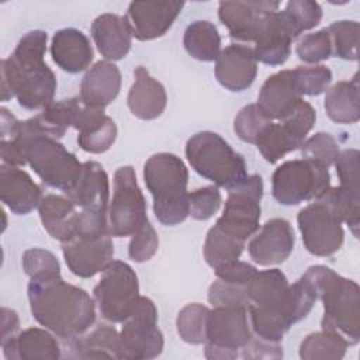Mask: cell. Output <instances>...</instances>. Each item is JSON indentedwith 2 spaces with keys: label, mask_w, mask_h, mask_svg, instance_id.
Instances as JSON below:
<instances>
[{
  "label": "cell",
  "mask_w": 360,
  "mask_h": 360,
  "mask_svg": "<svg viewBox=\"0 0 360 360\" xmlns=\"http://www.w3.org/2000/svg\"><path fill=\"white\" fill-rule=\"evenodd\" d=\"M143 180L160 224L174 226L188 217V170L179 156L169 152L152 155L143 166Z\"/></svg>",
  "instance_id": "5"
},
{
  "label": "cell",
  "mask_w": 360,
  "mask_h": 360,
  "mask_svg": "<svg viewBox=\"0 0 360 360\" xmlns=\"http://www.w3.org/2000/svg\"><path fill=\"white\" fill-rule=\"evenodd\" d=\"M332 39L333 53L346 60L359 58V22L353 20H340L332 22L328 28Z\"/></svg>",
  "instance_id": "39"
},
{
  "label": "cell",
  "mask_w": 360,
  "mask_h": 360,
  "mask_svg": "<svg viewBox=\"0 0 360 360\" xmlns=\"http://www.w3.org/2000/svg\"><path fill=\"white\" fill-rule=\"evenodd\" d=\"M25 160L46 186L63 193L75 186L83 167L72 152L48 135H38L28 142Z\"/></svg>",
  "instance_id": "8"
},
{
  "label": "cell",
  "mask_w": 360,
  "mask_h": 360,
  "mask_svg": "<svg viewBox=\"0 0 360 360\" xmlns=\"http://www.w3.org/2000/svg\"><path fill=\"white\" fill-rule=\"evenodd\" d=\"M315 120L316 112L314 107L308 101L301 100L287 117L280 120V122H283L298 139L304 142L308 132L312 129Z\"/></svg>",
  "instance_id": "50"
},
{
  "label": "cell",
  "mask_w": 360,
  "mask_h": 360,
  "mask_svg": "<svg viewBox=\"0 0 360 360\" xmlns=\"http://www.w3.org/2000/svg\"><path fill=\"white\" fill-rule=\"evenodd\" d=\"M186 158L204 179L228 191L248 179L246 162L232 146L212 131H201L188 138Z\"/></svg>",
  "instance_id": "6"
},
{
  "label": "cell",
  "mask_w": 360,
  "mask_h": 360,
  "mask_svg": "<svg viewBox=\"0 0 360 360\" xmlns=\"http://www.w3.org/2000/svg\"><path fill=\"white\" fill-rule=\"evenodd\" d=\"M298 58L305 63L316 65L318 62L326 60L333 53L332 39L326 28L304 35L295 46Z\"/></svg>",
  "instance_id": "43"
},
{
  "label": "cell",
  "mask_w": 360,
  "mask_h": 360,
  "mask_svg": "<svg viewBox=\"0 0 360 360\" xmlns=\"http://www.w3.org/2000/svg\"><path fill=\"white\" fill-rule=\"evenodd\" d=\"M127 103L135 117L149 121L162 115L166 108L167 96L163 84L152 77L143 66H138L134 70V83Z\"/></svg>",
  "instance_id": "26"
},
{
  "label": "cell",
  "mask_w": 360,
  "mask_h": 360,
  "mask_svg": "<svg viewBox=\"0 0 360 360\" xmlns=\"http://www.w3.org/2000/svg\"><path fill=\"white\" fill-rule=\"evenodd\" d=\"M121 359L143 360L158 357L163 350V335L158 328V309L148 297H139L132 314L120 332Z\"/></svg>",
  "instance_id": "13"
},
{
  "label": "cell",
  "mask_w": 360,
  "mask_h": 360,
  "mask_svg": "<svg viewBox=\"0 0 360 360\" xmlns=\"http://www.w3.org/2000/svg\"><path fill=\"white\" fill-rule=\"evenodd\" d=\"M329 187V169L305 158L284 162L271 176L273 197L281 205L314 201Z\"/></svg>",
  "instance_id": "7"
},
{
  "label": "cell",
  "mask_w": 360,
  "mask_h": 360,
  "mask_svg": "<svg viewBox=\"0 0 360 360\" xmlns=\"http://www.w3.org/2000/svg\"><path fill=\"white\" fill-rule=\"evenodd\" d=\"M292 77L301 96H319L328 90L332 82V72L325 65L297 66L292 69Z\"/></svg>",
  "instance_id": "42"
},
{
  "label": "cell",
  "mask_w": 360,
  "mask_h": 360,
  "mask_svg": "<svg viewBox=\"0 0 360 360\" xmlns=\"http://www.w3.org/2000/svg\"><path fill=\"white\" fill-rule=\"evenodd\" d=\"M159 248V238L155 228L149 224V221L132 235L131 242L128 245V256L136 262L142 263L155 256Z\"/></svg>",
  "instance_id": "49"
},
{
  "label": "cell",
  "mask_w": 360,
  "mask_h": 360,
  "mask_svg": "<svg viewBox=\"0 0 360 360\" xmlns=\"http://www.w3.org/2000/svg\"><path fill=\"white\" fill-rule=\"evenodd\" d=\"M294 39H297V37L291 31L283 13L278 10L267 13L253 41L256 44L253 49L256 60L270 66L283 65L291 53Z\"/></svg>",
  "instance_id": "18"
},
{
  "label": "cell",
  "mask_w": 360,
  "mask_h": 360,
  "mask_svg": "<svg viewBox=\"0 0 360 360\" xmlns=\"http://www.w3.org/2000/svg\"><path fill=\"white\" fill-rule=\"evenodd\" d=\"M271 122L273 120L257 104H248L235 117L233 131L243 142L256 145Z\"/></svg>",
  "instance_id": "40"
},
{
  "label": "cell",
  "mask_w": 360,
  "mask_h": 360,
  "mask_svg": "<svg viewBox=\"0 0 360 360\" xmlns=\"http://www.w3.org/2000/svg\"><path fill=\"white\" fill-rule=\"evenodd\" d=\"M208 312L210 308L198 302L187 304L180 309L176 319V326L181 340L190 345L205 343Z\"/></svg>",
  "instance_id": "38"
},
{
  "label": "cell",
  "mask_w": 360,
  "mask_h": 360,
  "mask_svg": "<svg viewBox=\"0 0 360 360\" xmlns=\"http://www.w3.org/2000/svg\"><path fill=\"white\" fill-rule=\"evenodd\" d=\"M208 301L214 307H248L246 285L217 278L208 288Z\"/></svg>",
  "instance_id": "48"
},
{
  "label": "cell",
  "mask_w": 360,
  "mask_h": 360,
  "mask_svg": "<svg viewBox=\"0 0 360 360\" xmlns=\"http://www.w3.org/2000/svg\"><path fill=\"white\" fill-rule=\"evenodd\" d=\"M53 62L68 73L86 70L93 60V48L89 38L76 28H62L51 42Z\"/></svg>",
  "instance_id": "27"
},
{
  "label": "cell",
  "mask_w": 360,
  "mask_h": 360,
  "mask_svg": "<svg viewBox=\"0 0 360 360\" xmlns=\"http://www.w3.org/2000/svg\"><path fill=\"white\" fill-rule=\"evenodd\" d=\"M183 45L191 58L201 62H212L221 52V37L212 22L197 20L187 25Z\"/></svg>",
  "instance_id": "33"
},
{
  "label": "cell",
  "mask_w": 360,
  "mask_h": 360,
  "mask_svg": "<svg viewBox=\"0 0 360 360\" xmlns=\"http://www.w3.org/2000/svg\"><path fill=\"white\" fill-rule=\"evenodd\" d=\"M263 197V180L259 174L248 176L238 187L228 191L222 215L217 219L218 226L226 235L246 242L259 229L260 200Z\"/></svg>",
  "instance_id": "12"
},
{
  "label": "cell",
  "mask_w": 360,
  "mask_h": 360,
  "mask_svg": "<svg viewBox=\"0 0 360 360\" xmlns=\"http://www.w3.org/2000/svg\"><path fill=\"white\" fill-rule=\"evenodd\" d=\"M294 231L284 218L269 219L248 245L250 259L259 266L280 264L294 249Z\"/></svg>",
  "instance_id": "17"
},
{
  "label": "cell",
  "mask_w": 360,
  "mask_h": 360,
  "mask_svg": "<svg viewBox=\"0 0 360 360\" xmlns=\"http://www.w3.org/2000/svg\"><path fill=\"white\" fill-rule=\"evenodd\" d=\"M349 343L338 333L322 329L305 336L300 345L302 360H339L346 354Z\"/></svg>",
  "instance_id": "35"
},
{
  "label": "cell",
  "mask_w": 360,
  "mask_h": 360,
  "mask_svg": "<svg viewBox=\"0 0 360 360\" xmlns=\"http://www.w3.org/2000/svg\"><path fill=\"white\" fill-rule=\"evenodd\" d=\"M304 276L323 304L322 329L340 335L349 346L360 339V290L356 281L326 266H311Z\"/></svg>",
  "instance_id": "4"
},
{
  "label": "cell",
  "mask_w": 360,
  "mask_h": 360,
  "mask_svg": "<svg viewBox=\"0 0 360 360\" xmlns=\"http://www.w3.org/2000/svg\"><path fill=\"white\" fill-rule=\"evenodd\" d=\"M297 222L304 246L311 255L330 256L342 248V219L322 198L304 207L297 215Z\"/></svg>",
  "instance_id": "14"
},
{
  "label": "cell",
  "mask_w": 360,
  "mask_h": 360,
  "mask_svg": "<svg viewBox=\"0 0 360 360\" xmlns=\"http://www.w3.org/2000/svg\"><path fill=\"white\" fill-rule=\"evenodd\" d=\"M22 269L30 278L60 274V264L56 256L41 248H31L24 252Z\"/></svg>",
  "instance_id": "47"
},
{
  "label": "cell",
  "mask_w": 360,
  "mask_h": 360,
  "mask_svg": "<svg viewBox=\"0 0 360 360\" xmlns=\"http://www.w3.org/2000/svg\"><path fill=\"white\" fill-rule=\"evenodd\" d=\"M0 198L13 214L25 215L39 205L42 190L22 169L1 163Z\"/></svg>",
  "instance_id": "21"
},
{
  "label": "cell",
  "mask_w": 360,
  "mask_h": 360,
  "mask_svg": "<svg viewBox=\"0 0 360 360\" xmlns=\"http://www.w3.org/2000/svg\"><path fill=\"white\" fill-rule=\"evenodd\" d=\"M20 328V319L15 311L3 307L1 308V343L17 335Z\"/></svg>",
  "instance_id": "53"
},
{
  "label": "cell",
  "mask_w": 360,
  "mask_h": 360,
  "mask_svg": "<svg viewBox=\"0 0 360 360\" xmlns=\"http://www.w3.org/2000/svg\"><path fill=\"white\" fill-rule=\"evenodd\" d=\"M339 176V187L352 194L360 195V153L357 149H345L339 152L335 160Z\"/></svg>",
  "instance_id": "45"
},
{
  "label": "cell",
  "mask_w": 360,
  "mask_h": 360,
  "mask_svg": "<svg viewBox=\"0 0 360 360\" xmlns=\"http://www.w3.org/2000/svg\"><path fill=\"white\" fill-rule=\"evenodd\" d=\"M257 75L253 48L231 44L215 59V77L229 91H243L252 86Z\"/></svg>",
  "instance_id": "20"
},
{
  "label": "cell",
  "mask_w": 360,
  "mask_h": 360,
  "mask_svg": "<svg viewBox=\"0 0 360 360\" xmlns=\"http://www.w3.org/2000/svg\"><path fill=\"white\" fill-rule=\"evenodd\" d=\"M27 291L34 319L59 338L80 336L96 321L94 300L60 274L30 278Z\"/></svg>",
  "instance_id": "3"
},
{
  "label": "cell",
  "mask_w": 360,
  "mask_h": 360,
  "mask_svg": "<svg viewBox=\"0 0 360 360\" xmlns=\"http://www.w3.org/2000/svg\"><path fill=\"white\" fill-rule=\"evenodd\" d=\"M73 128L79 131V146L90 153H103L108 150L117 138V125L104 108H91L82 104Z\"/></svg>",
  "instance_id": "22"
},
{
  "label": "cell",
  "mask_w": 360,
  "mask_h": 360,
  "mask_svg": "<svg viewBox=\"0 0 360 360\" xmlns=\"http://www.w3.org/2000/svg\"><path fill=\"white\" fill-rule=\"evenodd\" d=\"M256 273L257 270L255 266L240 260H236L219 270H215L217 278L231 281L235 284H242V285H246Z\"/></svg>",
  "instance_id": "52"
},
{
  "label": "cell",
  "mask_w": 360,
  "mask_h": 360,
  "mask_svg": "<svg viewBox=\"0 0 360 360\" xmlns=\"http://www.w3.org/2000/svg\"><path fill=\"white\" fill-rule=\"evenodd\" d=\"M302 143L283 122H271L256 142V146L266 162L276 163L288 152L301 148Z\"/></svg>",
  "instance_id": "36"
},
{
  "label": "cell",
  "mask_w": 360,
  "mask_h": 360,
  "mask_svg": "<svg viewBox=\"0 0 360 360\" xmlns=\"http://www.w3.org/2000/svg\"><path fill=\"white\" fill-rule=\"evenodd\" d=\"M66 197L59 194H46L42 197L38 212L46 232L62 243L73 239L79 228L80 211Z\"/></svg>",
  "instance_id": "30"
},
{
  "label": "cell",
  "mask_w": 360,
  "mask_h": 360,
  "mask_svg": "<svg viewBox=\"0 0 360 360\" xmlns=\"http://www.w3.org/2000/svg\"><path fill=\"white\" fill-rule=\"evenodd\" d=\"M93 297L104 319L122 323L141 297L138 277L132 267L125 262L112 260L94 287Z\"/></svg>",
  "instance_id": "9"
},
{
  "label": "cell",
  "mask_w": 360,
  "mask_h": 360,
  "mask_svg": "<svg viewBox=\"0 0 360 360\" xmlns=\"http://www.w3.org/2000/svg\"><path fill=\"white\" fill-rule=\"evenodd\" d=\"M221 193L217 186H205L188 193V215L197 221H207L221 207Z\"/></svg>",
  "instance_id": "46"
},
{
  "label": "cell",
  "mask_w": 360,
  "mask_h": 360,
  "mask_svg": "<svg viewBox=\"0 0 360 360\" xmlns=\"http://www.w3.org/2000/svg\"><path fill=\"white\" fill-rule=\"evenodd\" d=\"M328 117L338 124H354L360 118L359 76L333 84L325 96Z\"/></svg>",
  "instance_id": "32"
},
{
  "label": "cell",
  "mask_w": 360,
  "mask_h": 360,
  "mask_svg": "<svg viewBox=\"0 0 360 360\" xmlns=\"http://www.w3.org/2000/svg\"><path fill=\"white\" fill-rule=\"evenodd\" d=\"M91 37L105 60H120L131 49L132 34L125 17L105 13L91 22Z\"/></svg>",
  "instance_id": "28"
},
{
  "label": "cell",
  "mask_w": 360,
  "mask_h": 360,
  "mask_svg": "<svg viewBox=\"0 0 360 360\" xmlns=\"http://www.w3.org/2000/svg\"><path fill=\"white\" fill-rule=\"evenodd\" d=\"M62 253L75 276L90 278L112 263L114 245L110 233L79 235L62 243Z\"/></svg>",
  "instance_id": "15"
},
{
  "label": "cell",
  "mask_w": 360,
  "mask_h": 360,
  "mask_svg": "<svg viewBox=\"0 0 360 360\" xmlns=\"http://www.w3.org/2000/svg\"><path fill=\"white\" fill-rule=\"evenodd\" d=\"M7 360H53L60 357L58 340L46 329L28 328L1 343Z\"/></svg>",
  "instance_id": "29"
},
{
  "label": "cell",
  "mask_w": 360,
  "mask_h": 360,
  "mask_svg": "<svg viewBox=\"0 0 360 360\" xmlns=\"http://www.w3.org/2000/svg\"><path fill=\"white\" fill-rule=\"evenodd\" d=\"M292 70H280L266 79L257 97V105L271 118L283 120L301 101Z\"/></svg>",
  "instance_id": "25"
},
{
  "label": "cell",
  "mask_w": 360,
  "mask_h": 360,
  "mask_svg": "<svg viewBox=\"0 0 360 360\" xmlns=\"http://www.w3.org/2000/svg\"><path fill=\"white\" fill-rule=\"evenodd\" d=\"M245 248V242L222 232L218 226H212L207 232L204 242V257L210 267L219 270L239 260Z\"/></svg>",
  "instance_id": "34"
},
{
  "label": "cell",
  "mask_w": 360,
  "mask_h": 360,
  "mask_svg": "<svg viewBox=\"0 0 360 360\" xmlns=\"http://www.w3.org/2000/svg\"><path fill=\"white\" fill-rule=\"evenodd\" d=\"M277 1H221L218 17L236 41H255L264 15L278 10Z\"/></svg>",
  "instance_id": "19"
},
{
  "label": "cell",
  "mask_w": 360,
  "mask_h": 360,
  "mask_svg": "<svg viewBox=\"0 0 360 360\" xmlns=\"http://www.w3.org/2000/svg\"><path fill=\"white\" fill-rule=\"evenodd\" d=\"M148 222L146 201L132 166L114 173V191L108 208V233L115 238L132 236Z\"/></svg>",
  "instance_id": "10"
},
{
  "label": "cell",
  "mask_w": 360,
  "mask_h": 360,
  "mask_svg": "<svg viewBox=\"0 0 360 360\" xmlns=\"http://www.w3.org/2000/svg\"><path fill=\"white\" fill-rule=\"evenodd\" d=\"M339 152L336 139L328 132H318L305 139L301 145L302 158L316 162L328 169L335 163Z\"/></svg>",
  "instance_id": "44"
},
{
  "label": "cell",
  "mask_w": 360,
  "mask_h": 360,
  "mask_svg": "<svg viewBox=\"0 0 360 360\" xmlns=\"http://www.w3.org/2000/svg\"><path fill=\"white\" fill-rule=\"evenodd\" d=\"M253 338L248 322V307H214L205 330L207 359H236L239 350Z\"/></svg>",
  "instance_id": "11"
},
{
  "label": "cell",
  "mask_w": 360,
  "mask_h": 360,
  "mask_svg": "<svg viewBox=\"0 0 360 360\" xmlns=\"http://www.w3.org/2000/svg\"><path fill=\"white\" fill-rule=\"evenodd\" d=\"M70 357L79 359H121L120 333L114 326L98 325L87 335L69 339Z\"/></svg>",
  "instance_id": "31"
},
{
  "label": "cell",
  "mask_w": 360,
  "mask_h": 360,
  "mask_svg": "<svg viewBox=\"0 0 360 360\" xmlns=\"http://www.w3.org/2000/svg\"><path fill=\"white\" fill-rule=\"evenodd\" d=\"M82 107L79 97H72L49 104L37 115L42 129L48 136L62 138L69 127H73L76 115Z\"/></svg>",
  "instance_id": "37"
},
{
  "label": "cell",
  "mask_w": 360,
  "mask_h": 360,
  "mask_svg": "<svg viewBox=\"0 0 360 360\" xmlns=\"http://www.w3.org/2000/svg\"><path fill=\"white\" fill-rule=\"evenodd\" d=\"M243 359H281L283 347L278 343L252 338L242 349Z\"/></svg>",
  "instance_id": "51"
},
{
  "label": "cell",
  "mask_w": 360,
  "mask_h": 360,
  "mask_svg": "<svg viewBox=\"0 0 360 360\" xmlns=\"http://www.w3.org/2000/svg\"><path fill=\"white\" fill-rule=\"evenodd\" d=\"M79 208L107 214L108 207V176L97 162H84L75 186L65 193Z\"/></svg>",
  "instance_id": "24"
},
{
  "label": "cell",
  "mask_w": 360,
  "mask_h": 360,
  "mask_svg": "<svg viewBox=\"0 0 360 360\" xmlns=\"http://www.w3.org/2000/svg\"><path fill=\"white\" fill-rule=\"evenodd\" d=\"M281 13L297 38L301 32L315 28L322 18V8L319 3L311 0L288 1Z\"/></svg>",
  "instance_id": "41"
},
{
  "label": "cell",
  "mask_w": 360,
  "mask_h": 360,
  "mask_svg": "<svg viewBox=\"0 0 360 360\" xmlns=\"http://www.w3.org/2000/svg\"><path fill=\"white\" fill-rule=\"evenodd\" d=\"M121 89V73L110 60L96 62L80 83V101L91 108H105L112 103Z\"/></svg>",
  "instance_id": "23"
},
{
  "label": "cell",
  "mask_w": 360,
  "mask_h": 360,
  "mask_svg": "<svg viewBox=\"0 0 360 360\" xmlns=\"http://www.w3.org/2000/svg\"><path fill=\"white\" fill-rule=\"evenodd\" d=\"M246 295L252 330L257 338L274 343L304 319L318 300L314 285L304 274L288 284L278 269L257 271L246 284Z\"/></svg>",
  "instance_id": "1"
},
{
  "label": "cell",
  "mask_w": 360,
  "mask_h": 360,
  "mask_svg": "<svg viewBox=\"0 0 360 360\" xmlns=\"http://www.w3.org/2000/svg\"><path fill=\"white\" fill-rule=\"evenodd\" d=\"M46 41L45 31L32 30L18 41L10 58L1 60L3 101L17 97L25 110H44L53 103L56 77L44 60Z\"/></svg>",
  "instance_id": "2"
},
{
  "label": "cell",
  "mask_w": 360,
  "mask_h": 360,
  "mask_svg": "<svg viewBox=\"0 0 360 360\" xmlns=\"http://www.w3.org/2000/svg\"><path fill=\"white\" fill-rule=\"evenodd\" d=\"M183 7V1H132L124 17L132 37L150 41L170 30Z\"/></svg>",
  "instance_id": "16"
}]
</instances>
